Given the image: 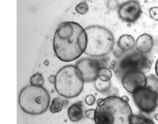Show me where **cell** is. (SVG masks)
<instances>
[{
	"mask_svg": "<svg viewBox=\"0 0 158 124\" xmlns=\"http://www.w3.org/2000/svg\"><path fill=\"white\" fill-rule=\"evenodd\" d=\"M87 44L85 31L76 22L61 23L54 34L53 50L57 57L63 62L76 60L85 53Z\"/></svg>",
	"mask_w": 158,
	"mask_h": 124,
	"instance_id": "6da1fadb",
	"label": "cell"
},
{
	"mask_svg": "<svg viewBox=\"0 0 158 124\" xmlns=\"http://www.w3.org/2000/svg\"><path fill=\"white\" fill-rule=\"evenodd\" d=\"M95 110L96 124H130L133 114L128 102L116 95L99 99Z\"/></svg>",
	"mask_w": 158,
	"mask_h": 124,
	"instance_id": "7a4b0ae2",
	"label": "cell"
},
{
	"mask_svg": "<svg viewBox=\"0 0 158 124\" xmlns=\"http://www.w3.org/2000/svg\"><path fill=\"white\" fill-rule=\"evenodd\" d=\"M87 44L85 53L92 57H102L113 49L114 37L110 30L99 25L89 26L85 29Z\"/></svg>",
	"mask_w": 158,
	"mask_h": 124,
	"instance_id": "3957f363",
	"label": "cell"
},
{
	"mask_svg": "<svg viewBox=\"0 0 158 124\" xmlns=\"http://www.w3.org/2000/svg\"><path fill=\"white\" fill-rule=\"evenodd\" d=\"M50 96L43 87L27 85L22 89L19 95L20 107L26 114H41L48 108Z\"/></svg>",
	"mask_w": 158,
	"mask_h": 124,
	"instance_id": "277c9868",
	"label": "cell"
},
{
	"mask_svg": "<svg viewBox=\"0 0 158 124\" xmlns=\"http://www.w3.org/2000/svg\"><path fill=\"white\" fill-rule=\"evenodd\" d=\"M84 79L81 72L76 66H65L56 75L54 86L59 94L65 98H74L83 90Z\"/></svg>",
	"mask_w": 158,
	"mask_h": 124,
	"instance_id": "5b68a950",
	"label": "cell"
},
{
	"mask_svg": "<svg viewBox=\"0 0 158 124\" xmlns=\"http://www.w3.org/2000/svg\"><path fill=\"white\" fill-rule=\"evenodd\" d=\"M133 98L138 108L143 113L150 114L158 106V96L154 92L147 88L137 90L133 93Z\"/></svg>",
	"mask_w": 158,
	"mask_h": 124,
	"instance_id": "8992f818",
	"label": "cell"
},
{
	"mask_svg": "<svg viewBox=\"0 0 158 124\" xmlns=\"http://www.w3.org/2000/svg\"><path fill=\"white\" fill-rule=\"evenodd\" d=\"M145 57L139 52L130 54L123 57L115 68L114 72L116 77L122 81L124 75L130 71H139V66Z\"/></svg>",
	"mask_w": 158,
	"mask_h": 124,
	"instance_id": "52a82bcc",
	"label": "cell"
},
{
	"mask_svg": "<svg viewBox=\"0 0 158 124\" xmlns=\"http://www.w3.org/2000/svg\"><path fill=\"white\" fill-rule=\"evenodd\" d=\"M78 68L86 82L94 81L98 78V72L101 68L98 60L90 58L80 59L76 63Z\"/></svg>",
	"mask_w": 158,
	"mask_h": 124,
	"instance_id": "ba28073f",
	"label": "cell"
},
{
	"mask_svg": "<svg viewBox=\"0 0 158 124\" xmlns=\"http://www.w3.org/2000/svg\"><path fill=\"white\" fill-rule=\"evenodd\" d=\"M121 81L126 90L133 94L139 89L146 87L147 76L138 70L130 71L124 75Z\"/></svg>",
	"mask_w": 158,
	"mask_h": 124,
	"instance_id": "9c48e42d",
	"label": "cell"
},
{
	"mask_svg": "<svg viewBox=\"0 0 158 124\" xmlns=\"http://www.w3.org/2000/svg\"><path fill=\"white\" fill-rule=\"evenodd\" d=\"M141 14V6L138 1H127L122 4L118 9L119 18L123 21L128 23L135 22Z\"/></svg>",
	"mask_w": 158,
	"mask_h": 124,
	"instance_id": "30bf717a",
	"label": "cell"
},
{
	"mask_svg": "<svg viewBox=\"0 0 158 124\" xmlns=\"http://www.w3.org/2000/svg\"><path fill=\"white\" fill-rule=\"evenodd\" d=\"M153 45V39L149 34H142L138 38L135 43V47L139 53H148L151 51Z\"/></svg>",
	"mask_w": 158,
	"mask_h": 124,
	"instance_id": "8fae6325",
	"label": "cell"
},
{
	"mask_svg": "<svg viewBox=\"0 0 158 124\" xmlns=\"http://www.w3.org/2000/svg\"><path fill=\"white\" fill-rule=\"evenodd\" d=\"M82 105V101H78L72 104L68 108V115L71 121L76 122L81 120L83 117Z\"/></svg>",
	"mask_w": 158,
	"mask_h": 124,
	"instance_id": "7c38bea8",
	"label": "cell"
},
{
	"mask_svg": "<svg viewBox=\"0 0 158 124\" xmlns=\"http://www.w3.org/2000/svg\"><path fill=\"white\" fill-rule=\"evenodd\" d=\"M135 42L133 36L125 34L119 38L118 45L123 51H127L132 50L135 45Z\"/></svg>",
	"mask_w": 158,
	"mask_h": 124,
	"instance_id": "4fadbf2b",
	"label": "cell"
},
{
	"mask_svg": "<svg viewBox=\"0 0 158 124\" xmlns=\"http://www.w3.org/2000/svg\"><path fill=\"white\" fill-rule=\"evenodd\" d=\"M111 85V82L110 80L107 81H103L98 77L94 81L95 89L98 92L102 93L108 91L110 88Z\"/></svg>",
	"mask_w": 158,
	"mask_h": 124,
	"instance_id": "5bb4252c",
	"label": "cell"
},
{
	"mask_svg": "<svg viewBox=\"0 0 158 124\" xmlns=\"http://www.w3.org/2000/svg\"><path fill=\"white\" fill-rule=\"evenodd\" d=\"M147 83L145 88L154 92L158 97V77L154 76H147Z\"/></svg>",
	"mask_w": 158,
	"mask_h": 124,
	"instance_id": "9a60e30c",
	"label": "cell"
},
{
	"mask_svg": "<svg viewBox=\"0 0 158 124\" xmlns=\"http://www.w3.org/2000/svg\"><path fill=\"white\" fill-rule=\"evenodd\" d=\"M64 105V101L61 98H54L50 107V111L52 114L59 113L62 110Z\"/></svg>",
	"mask_w": 158,
	"mask_h": 124,
	"instance_id": "2e32d148",
	"label": "cell"
},
{
	"mask_svg": "<svg viewBox=\"0 0 158 124\" xmlns=\"http://www.w3.org/2000/svg\"><path fill=\"white\" fill-rule=\"evenodd\" d=\"M112 77V73L110 69L107 67H101L98 72V77L103 81L110 80Z\"/></svg>",
	"mask_w": 158,
	"mask_h": 124,
	"instance_id": "e0dca14e",
	"label": "cell"
},
{
	"mask_svg": "<svg viewBox=\"0 0 158 124\" xmlns=\"http://www.w3.org/2000/svg\"><path fill=\"white\" fill-rule=\"evenodd\" d=\"M30 82L33 86L42 87L44 84V78L41 74L36 73L31 76Z\"/></svg>",
	"mask_w": 158,
	"mask_h": 124,
	"instance_id": "ac0fdd59",
	"label": "cell"
},
{
	"mask_svg": "<svg viewBox=\"0 0 158 124\" xmlns=\"http://www.w3.org/2000/svg\"><path fill=\"white\" fill-rule=\"evenodd\" d=\"M152 67V63L149 59L146 57H144L142 59L139 66V71L144 74L148 72L150 70Z\"/></svg>",
	"mask_w": 158,
	"mask_h": 124,
	"instance_id": "d6986e66",
	"label": "cell"
},
{
	"mask_svg": "<svg viewBox=\"0 0 158 124\" xmlns=\"http://www.w3.org/2000/svg\"><path fill=\"white\" fill-rule=\"evenodd\" d=\"M75 10L77 13L80 14H85L88 12V5L86 2H82L76 6Z\"/></svg>",
	"mask_w": 158,
	"mask_h": 124,
	"instance_id": "ffe728a7",
	"label": "cell"
},
{
	"mask_svg": "<svg viewBox=\"0 0 158 124\" xmlns=\"http://www.w3.org/2000/svg\"><path fill=\"white\" fill-rule=\"evenodd\" d=\"M119 2L117 1H108L106 4L107 8L110 10H115L119 9L120 7Z\"/></svg>",
	"mask_w": 158,
	"mask_h": 124,
	"instance_id": "44dd1931",
	"label": "cell"
},
{
	"mask_svg": "<svg viewBox=\"0 0 158 124\" xmlns=\"http://www.w3.org/2000/svg\"><path fill=\"white\" fill-rule=\"evenodd\" d=\"M144 117H145L132 114L130 120V124H141Z\"/></svg>",
	"mask_w": 158,
	"mask_h": 124,
	"instance_id": "7402d4cb",
	"label": "cell"
},
{
	"mask_svg": "<svg viewBox=\"0 0 158 124\" xmlns=\"http://www.w3.org/2000/svg\"><path fill=\"white\" fill-rule=\"evenodd\" d=\"M150 16L152 19L155 20H158V7H151L149 11Z\"/></svg>",
	"mask_w": 158,
	"mask_h": 124,
	"instance_id": "603a6c76",
	"label": "cell"
},
{
	"mask_svg": "<svg viewBox=\"0 0 158 124\" xmlns=\"http://www.w3.org/2000/svg\"><path fill=\"white\" fill-rule=\"evenodd\" d=\"M96 99L95 96L92 94L87 95L85 98L86 103L89 105H92L96 102Z\"/></svg>",
	"mask_w": 158,
	"mask_h": 124,
	"instance_id": "cb8c5ba5",
	"label": "cell"
},
{
	"mask_svg": "<svg viewBox=\"0 0 158 124\" xmlns=\"http://www.w3.org/2000/svg\"><path fill=\"white\" fill-rule=\"evenodd\" d=\"M95 111L94 109H90L85 112V115L87 118L90 119H94L95 118Z\"/></svg>",
	"mask_w": 158,
	"mask_h": 124,
	"instance_id": "d4e9b609",
	"label": "cell"
},
{
	"mask_svg": "<svg viewBox=\"0 0 158 124\" xmlns=\"http://www.w3.org/2000/svg\"><path fill=\"white\" fill-rule=\"evenodd\" d=\"M141 124H155V123L151 119H150L148 118L144 117Z\"/></svg>",
	"mask_w": 158,
	"mask_h": 124,
	"instance_id": "484cf974",
	"label": "cell"
},
{
	"mask_svg": "<svg viewBox=\"0 0 158 124\" xmlns=\"http://www.w3.org/2000/svg\"><path fill=\"white\" fill-rule=\"evenodd\" d=\"M49 81L51 83L54 84L55 82V81H56V76H51L49 78Z\"/></svg>",
	"mask_w": 158,
	"mask_h": 124,
	"instance_id": "4316f807",
	"label": "cell"
},
{
	"mask_svg": "<svg viewBox=\"0 0 158 124\" xmlns=\"http://www.w3.org/2000/svg\"><path fill=\"white\" fill-rule=\"evenodd\" d=\"M155 69L156 75H157V76L158 77V59L157 62H156V64H155Z\"/></svg>",
	"mask_w": 158,
	"mask_h": 124,
	"instance_id": "83f0119b",
	"label": "cell"
},
{
	"mask_svg": "<svg viewBox=\"0 0 158 124\" xmlns=\"http://www.w3.org/2000/svg\"><path fill=\"white\" fill-rule=\"evenodd\" d=\"M122 99H123L125 101L127 102H129V98H128L127 96H126V95L123 96V97H122Z\"/></svg>",
	"mask_w": 158,
	"mask_h": 124,
	"instance_id": "f1b7e54d",
	"label": "cell"
},
{
	"mask_svg": "<svg viewBox=\"0 0 158 124\" xmlns=\"http://www.w3.org/2000/svg\"><path fill=\"white\" fill-rule=\"evenodd\" d=\"M154 118H155L156 120H158V114H156L155 115Z\"/></svg>",
	"mask_w": 158,
	"mask_h": 124,
	"instance_id": "f546056e",
	"label": "cell"
}]
</instances>
